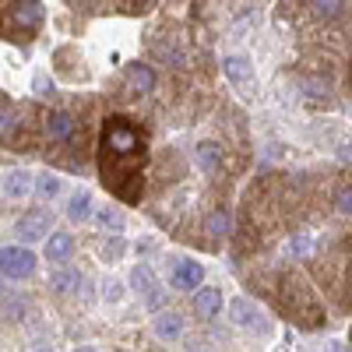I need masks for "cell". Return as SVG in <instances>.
Returning a JSON list of instances; mask_svg holds the SVG:
<instances>
[{
  "instance_id": "obj_1",
  "label": "cell",
  "mask_w": 352,
  "mask_h": 352,
  "mask_svg": "<svg viewBox=\"0 0 352 352\" xmlns=\"http://www.w3.org/2000/svg\"><path fill=\"white\" fill-rule=\"evenodd\" d=\"M36 272V254L25 247H0V278H28Z\"/></svg>"
},
{
  "instance_id": "obj_2",
  "label": "cell",
  "mask_w": 352,
  "mask_h": 352,
  "mask_svg": "<svg viewBox=\"0 0 352 352\" xmlns=\"http://www.w3.org/2000/svg\"><path fill=\"white\" fill-rule=\"evenodd\" d=\"M50 229H53V215L46 208H32V212H25L18 219V236L25 243H36V240L50 236Z\"/></svg>"
},
{
  "instance_id": "obj_3",
  "label": "cell",
  "mask_w": 352,
  "mask_h": 352,
  "mask_svg": "<svg viewBox=\"0 0 352 352\" xmlns=\"http://www.w3.org/2000/svg\"><path fill=\"white\" fill-rule=\"evenodd\" d=\"M131 282H134V289L141 292V296L148 300V307H152V310H159V307H162V300H166V296L159 292V285H155V275H152V268H148V264H138Z\"/></svg>"
},
{
  "instance_id": "obj_4",
  "label": "cell",
  "mask_w": 352,
  "mask_h": 352,
  "mask_svg": "<svg viewBox=\"0 0 352 352\" xmlns=\"http://www.w3.org/2000/svg\"><path fill=\"white\" fill-rule=\"evenodd\" d=\"M201 282H204V268L197 261H176V268H173V285L176 289L190 292V289H201Z\"/></svg>"
},
{
  "instance_id": "obj_5",
  "label": "cell",
  "mask_w": 352,
  "mask_h": 352,
  "mask_svg": "<svg viewBox=\"0 0 352 352\" xmlns=\"http://www.w3.org/2000/svg\"><path fill=\"white\" fill-rule=\"evenodd\" d=\"M194 310L197 317H219L222 310V289H212V285H204L194 292Z\"/></svg>"
},
{
  "instance_id": "obj_6",
  "label": "cell",
  "mask_w": 352,
  "mask_h": 352,
  "mask_svg": "<svg viewBox=\"0 0 352 352\" xmlns=\"http://www.w3.org/2000/svg\"><path fill=\"white\" fill-rule=\"evenodd\" d=\"M127 85H131L134 96H148V92H155V71H152L148 64H131Z\"/></svg>"
},
{
  "instance_id": "obj_7",
  "label": "cell",
  "mask_w": 352,
  "mask_h": 352,
  "mask_svg": "<svg viewBox=\"0 0 352 352\" xmlns=\"http://www.w3.org/2000/svg\"><path fill=\"white\" fill-rule=\"evenodd\" d=\"M222 71L232 85H240V88H250L254 85V71H250V60H243V56H226L222 60Z\"/></svg>"
},
{
  "instance_id": "obj_8",
  "label": "cell",
  "mask_w": 352,
  "mask_h": 352,
  "mask_svg": "<svg viewBox=\"0 0 352 352\" xmlns=\"http://www.w3.org/2000/svg\"><path fill=\"white\" fill-rule=\"evenodd\" d=\"M152 328H155L159 338H180V331H184V317L176 314V310H159V317L152 320Z\"/></svg>"
},
{
  "instance_id": "obj_9",
  "label": "cell",
  "mask_w": 352,
  "mask_h": 352,
  "mask_svg": "<svg viewBox=\"0 0 352 352\" xmlns=\"http://www.w3.org/2000/svg\"><path fill=\"white\" fill-rule=\"evenodd\" d=\"M74 127H78V120L71 113H53L50 120H46V134H50V141H67L71 134H74Z\"/></svg>"
},
{
  "instance_id": "obj_10",
  "label": "cell",
  "mask_w": 352,
  "mask_h": 352,
  "mask_svg": "<svg viewBox=\"0 0 352 352\" xmlns=\"http://www.w3.org/2000/svg\"><path fill=\"white\" fill-rule=\"evenodd\" d=\"M74 254V236L71 232H50L46 236V257L50 261H67Z\"/></svg>"
},
{
  "instance_id": "obj_11",
  "label": "cell",
  "mask_w": 352,
  "mask_h": 352,
  "mask_svg": "<svg viewBox=\"0 0 352 352\" xmlns=\"http://www.w3.org/2000/svg\"><path fill=\"white\" fill-rule=\"evenodd\" d=\"M232 320L236 324H250V328H264V320H261V310L247 300V296H240V300H232Z\"/></svg>"
},
{
  "instance_id": "obj_12",
  "label": "cell",
  "mask_w": 352,
  "mask_h": 352,
  "mask_svg": "<svg viewBox=\"0 0 352 352\" xmlns=\"http://www.w3.org/2000/svg\"><path fill=\"white\" fill-rule=\"evenodd\" d=\"M194 159H197V166H201L204 173H219V166H222V148H219L215 141H201L197 152H194Z\"/></svg>"
},
{
  "instance_id": "obj_13",
  "label": "cell",
  "mask_w": 352,
  "mask_h": 352,
  "mask_svg": "<svg viewBox=\"0 0 352 352\" xmlns=\"http://www.w3.org/2000/svg\"><path fill=\"white\" fill-rule=\"evenodd\" d=\"M14 21L21 28H36L43 21V4L39 0H25V4H14Z\"/></svg>"
},
{
  "instance_id": "obj_14",
  "label": "cell",
  "mask_w": 352,
  "mask_h": 352,
  "mask_svg": "<svg viewBox=\"0 0 352 352\" xmlns=\"http://www.w3.org/2000/svg\"><path fill=\"white\" fill-rule=\"evenodd\" d=\"M310 11L320 21H342L349 14V4H342V0H317V4H310Z\"/></svg>"
},
{
  "instance_id": "obj_15",
  "label": "cell",
  "mask_w": 352,
  "mask_h": 352,
  "mask_svg": "<svg viewBox=\"0 0 352 352\" xmlns=\"http://www.w3.org/2000/svg\"><path fill=\"white\" fill-rule=\"evenodd\" d=\"M88 215H92V194L81 190V194H74L71 204H67V219H71V222H85Z\"/></svg>"
},
{
  "instance_id": "obj_16",
  "label": "cell",
  "mask_w": 352,
  "mask_h": 352,
  "mask_svg": "<svg viewBox=\"0 0 352 352\" xmlns=\"http://www.w3.org/2000/svg\"><path fill=\"white\" fill-rule=\"evenodd\" d=\"M78 285H81V272H74V268H64V272L50 275V289L53 292H74Z\"/></svg>"
},
{
  "instance_id": "obj_17",
  "label": "cell",
  "mask_w": 352,
  "mask_h": 352,
  "mask_svg": "<svg viewBox=\"0 0 352 352\" xmlns=\"http://www.w3.org/2000/svg\"><path fill=\"white\" fill-rule=\"evenodd\" d=\"M28 187H32V176H28V173H21V169L8 173V180H4L8 197H25V194H28Z\"/></svg>"
},
{
  "instance_id": "obj_18",
  "label": "cell",
  "mask_w": 352,
  "mask_h": 352,
  "mask_svg": "<svg viewBox=\"0 0 352 352\" xmlns=\"http://www.w3.org/2000/svg\"><path fill=\"white\" fill-rule=\"evenodd\" d=\"M303 96H307V99H317V102L331 99V81H324V78H307V81H303Z\"/></svg>"
},
{
  "instance_id": "obj_19",
  "label": "cell",
  "mask_w": 352,
  "mask_h": 352,
  "mask_svg": "<svg viewBox=\"0 0 352 352\" xmlns=\"http://www.w3.org/2000/svg\"><path fill=\"white\" fill-rule=\"evenodd\" d=\"M36 194H39L43 201L56 197V194H60V176H53V173H43L39 180H36Z\"/></svg>"
},
{
  "instance_id": "obj_20",
  "label": "cell",
  "mask_w": 352,
  "mask_h": 352,
  "mask_svg": "<svg viewBox=\"0 0 352 352\" xmlns=\"http://www.w3.org/2000/svg\"><path fill=\"white\" fill-rule=\"evenodd\" d=\"M204 232H212V236H226V232H229V215L222 208H215L208 219H204Z\"/></svg>"
},
{
  "instance_id": "obj_21",
  "label": "cell",
  "mask_w": 352,
  "mask_h": 352,
  "mask_svg": "<svg viewBox=\"0 0 352 352\" xmlns=\"http://www.w3.org/2000/svg\"><path fill=\"white\" fill-rule=\"evenodd\" d=\"M335 204H338V212H342V215H352V184L342 187V190L335 194Z\"/></svg>"
},
{
  "instance_id": "obj_22",
  "label": "cell",
  "mask_w": 352,
  "mask_h": 352,
  "mask_svg": "<svg viewBox=\"0 0 352 352\" xmlns=\"http://www.w3.org/2000/svg\"><path fill=\"white\" fill-rule=\"evenodd\" d=\"M14 127H18V116L11 109H0V138H8Z\"/></svg>"
},
{
  "instance_id": "obj_23",
  "label": "cell",
  "mask_w": 352,
  "mask_h": 352,
  "mask_svg": "<svg viewBox=\"0 0 352 352\" xmlns=\"http://www.w3.org/2000/svg\"><path fill=\"white\" fill-rule=\"evenodd\" d=\"M99 222L109 226V229H120V215H116L113 208H102V212H99Z\"/></svg>"
},
{
  "instance_id": "obj_24",
  "label": "cell",
  "mask_w": 352,
  "mask_h": 352,
  "mask_svg": "<svg viewBox=\"0 0 352 352\" xmlns=\"http://www.w3.org/2000/svg\"><path fill=\"white\" fill-rule=\"evenodd\" d=\"M120 296H124V285L120 282H109L106 285V300H120Z\"/></svg>"
},
{
  "instance_id": "obj_25",
  "label": "cell",
  "mask_w": 352,
  "mask_h": 352,
  "mask_svg": "<svg viewBox=\"0 0 352 352\" xmlns=\"http://www.w3.org/2000/svg\"><path fill=\"white\" fill-rule=\"evenodd\" d=\"M338 159H342L345 166H352V144H342V148H338Z\"/></svg>"
},
{
  "instance_id": "obj_26",
  "label": "cell",
  "mask_w": 352,
  "mask_h": 352,
  "mask_svg": "<svg viewBox=\"0 0 352 352\" xmlns=\"http://www.w3.org/2000/svg\"><path fill=\"white\" fill-rule=\"evenodd\" d=\"M120 250H124V243H120V240H113V243L106 247V257H120Z\"/></svg>"
},
{
  "instance_id": "obj_27",
  "label": "cell",
  "mask_w": 352,
  "mask_h": 352,
  "mask_svg": "<svg viewBox=\"0 0 352 352\" xmlns=\"http://www.w3.org/2000/svg\"><path fill=\"white\" fill-rule=\"evenodd\" d=\"M74 352H96V349H88V345H78V349H74Z\"/></svg>"
},
{
  "instance_id": "obj_28",
  "label": "cell",
  "mask_w": 352,
  "mask_h": 352,
  "mask_svg": "<svg viewBox=\"0 0 352 352\" xmlns=\"http://www.w3.org/2000/svg\"><path fill=\"white\" fill-rule=\"evenodd\" d=\"M349 282H352V261H349Z\"/></svg>"
},
{
  "instance_id": "obj_29",
  "label": "cell",
  "mask_w": 352,
  "mask_h": 352,
  "mask_svg": "<svg viewBox=\"0 0 352 352\" xmlns=\"http://www.w3.org/2000/svg\"><path fill=\"white\" fill-rule=\"evenodd\" d=\"M39 352H50V349H39Z\"/></svg>"
},
{
  "instance_id": "obj_30",
  "label": "cell",
  "mask_w": 352,
  "mask_h": 352,
  "mask_svg": "<svg viewBox=\"0 0 352 352\" xmlns=\"http://www.w3.org/2000/svg\"><path fill=\"white\" fill-rule=\"evenodd\" d=\"M0 289H4V282H0Z\"/></svg>"
}]
</instances>
